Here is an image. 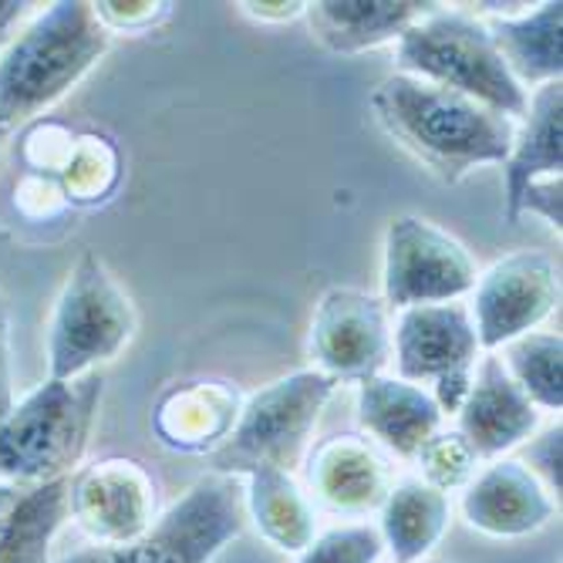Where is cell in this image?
<instances>
[{"label": "cell", "instance_id": "8fae6325", "mask_svg": "<svg viewBox=\"0 0 563 563\" xmlns=\"http://www.w3.org/2000/svg\"><path fill=\"white\" fill-rule=\"evenodd\" d=\"M479 351L473 314L459 300L405 307L391 334L395 368L408 385H435L445 375L473 372Z\"/></svg>", "mask_w": 563, "mask_h": 563}, {"label": "cell", "instance_id": "603a6c76", "mask_svg": "<svg viewBox=\"0 0 563 563\" xmlns=\"http://www.w3.org/2000/svg\"><path fill=\"white\" fill-rule=\"evenodd\" d=\"M503 368L517 388L547 412L563 408V341L560 334H540L530 331L517 341L503 344Z\"/></svg>", "mask_w": 563, "mask_h": 563}, {"label": "cell", "instance_id": "d6a6232c", "mask_svg": "<svg viewBox=\"0 0 563 563\" xmlns=\"http://www.w3.org/2000/svg\"><path fill=\"white\" fill-rule=\"evenodd\" d=\"M243 8L261 21H290L297 14H303L307 4H243Z\"/></svg>", "mask_w": 563, "mask_h": 563}, {"label": "cell", "instance_id": "83f0119b", "mask_svg": "<svg viewBox=\"0 0 563 563\" xmlns=\"http://www.w3.org/2000/svg\"><path fill=\"white\" fill-rule=\"evenodd\" d=\"M523 213H537L543 217L550 227H563V186H560V176L556 179H537L523 189L520 202H517V220Z\"/></svg>", "mask_w": 563, "mask_h": 563}, {"label": "cell", "instance_id": "1f68e13d", "mask_svg": "<svg viewBox=\"0 0 563 563\" xmlns=\"http://www.w3.org/2000/svg\"><path fill=\"white\" fill-rule=\"evenodd\" d=\"M34 8L37 4H27V0H0V55L14 41V27L24 24L34 14Z\"/></svg>", "mask_w": 563, "mask_h": 563}, {"label": "cell", "instance_id": "e0dca14e", "mask_svg": "<svg viewBox=\"0 0 563 563\" xmlns=\"http://www.w3.org/2000/svg\"><path fill=\"white\" fill-rule=\"evenodd\" d=\"M429 11H435V4L419 0H321L303 8L311 34L334 55H362L398 41Z\"/></svg>", "mask_w": 563, "mask_h": 563}, {"label": "cell", "instance_id": "484cf974", "mask_svg": "<svg viewBox=\"0 0 563 563\" xmlns=\"http://www.w3.org/2000/svg\"><path fill=\"white\" fill-rule=\"evenodd\" d=\"M119 176V156L115 148L106 139H85V145H78V152L68 163V176L65 186L68 192H75V199H101Z\"/></svg>", "mask_w": 563, "mask_h": 563}, {"label": "cell", "instance_id": "52a82bcc", "mask_svg": "<svg viewBox=\"0 0 563 563\" xmlns=\"http://www.w3.org/2000/svg\"><path fill=\"white\" fill-rule=\"evenodd\" d=\"M385 303H452L476 287V264L452 233L422 217H395L385 233Z\"/></svg>", "mask_w": 563, "mask_h": 563}, {"label": "cell", "instance_id": "5b68a950", "mask_svg": "<svg viewBox=\"0 0 563 563\" xmlns=\"http://www.w3.org/2000/svg\"><path fill=\"white\" fill-rule=\"evenodd\" d=\"M334 388L338 382L324 372H297L250 395L233 432L213 452V470L220 476H243L257 466L294 473Z\"/></svg>", "mask_w": 563, "mask_h": 563}, {"label": "cell", "instance_id": "d4e9b609", "mask_svg": "<svg viewBox=\"0 0 563 563\" xmlns=\"http://www.w3.org/2000/svg\"><path fill=\"white\" fill-rule=\"evenodd\" d=\"M385 553L382 533L372 523H347L318 533L297 556V563H378Z\"/></svg>", "mask_w": 563, "mask_h": 563}, {"label": "cell", "instance_id": "d590c367", "mask_svg": "<svg viewBox=\"0 0 563 563\" xmlns=\"http://www.w3.org/2000/svg\"><path fill=\"white\" fill-rule=\"evenodd\" d=\"M422 563H439V560H422Z\"/></svg>", "mask_w": 563, "mask_h": 563}, {"label": "cell", "instance_id": "9a60e30c", "mask_svg": "<svg viewBox=\"0 0 563 563\" xmlns=\"http://www.w3.org/2000/svg\"><path fill=\"white\" fill-rule=\"evenodd\" d=\"M240 408V391L227 382H186L159 398L152 429L176 452H217L233 432Z\"/></svg>", "mask_w": 563, "mask_h": 563}, {"label": "cell", "instance_id": "5bb4252c", "mask_svg": "<svg viewBox=\"0 0 563 563\" xmlns=\"http://www.w3.org/2000/svg\"><path fill=\"white\" fill-rule=\"evenodd\" d=\"M307 479H311L314 496L334 509V514L362 517L372 509H382L391 473L385 455L362 435H334L324 439L307 463Z\"/></svg>", "mask_w": 563, "mask_h": 563}, {"label": "cell", "instance_id": "7402d4cb", "mask_svg": "<svg viewBox=\"0 0 563 563\" xmlns=\"http://www.w3.org/2000/svg\"><path fill=\"white\" fill-rule=\"evenodd\" d=\"M68 479L21 489V499L14 503L8 530H4L0 563H55L51 547H55V537L62 533V527L71 520Z\"/></svg>", "mask_w": 563, "mask_h": 563}, {"label": "cell", "instance_id": "d6986e66", "mask_svg": "<svg viewBox=\"0 0 563 563\" xmlns=\"http://www.w3.org/2000/svg\"><path fill=\"white\" fill-rule=\"evenodd\" d=\"M452 506L449 496L435 486L408 476L391 483L382 503V543L391 553V563H422L439 547L449 530Z\"/></svg>", "mask_w": 563, "mask_h": 563}, {"label": "cell", "instance_id": "8992f818", "mask_svg": "<svg viewBox=\"0 0 563 563\" xmlns=\"http://www.w3.org/2000/svg\"><path fill=\"white\" fill-rule=\"evenodd\" d=\"M135 334V307L98 257L85 253L75 264L51 318L47 372L58 382L98 372L119 357Z\"/></svg>", "mask_w": 563, "mask_h": 563}, {"label": "cell", "instance_id": "9c48e42d", "mask_svg": "<svg viewBox=\"0 0 563 563\" xmlns=\"http://www.w3.org/2000/svg\"><path fill=\"white\" fill-rule=\"evenodd\" d=\"M473 328L479 347L496 351L530 334L560 303V277L547 253L520 250L493 264L473 287Z\"/></svg>", "mask_w": 563, "mask_h": 563}, {"label": "cell", "instance_id": "6da1fadb", "mask_svg": "<svg viewBox=\"0 0 563 563\" xmlns=\"http://www.w3.org/2000/svg\"><path fill=\"white\" fill-rule=\"evenodd\" d=\"M372 109L385 132L449 186L476 166H503L517 135L514 119L401 71L375 88Z\"/></svg>", "mask_w": 563, "mask_h": 563}, {"label": "cell", "instance_id": "7c38bea8", "mask_svg": "<svg viewBox=\"0 0 563 563\" xmlns=\"http://www.w3.org/2000/svg\"><path fill=\"white\" fill-rule=\"evenodd\" d=\"M455 419V432L473 445L476 459H503L537 432L540 408L509 378L499 354H486L473 368L470 395Z\"/></svg>", "mask_w": 563, "mask_h": 563}, {"label": "cell", "instance_id": "ac0fdd59", "mask_svg": "<svg viewBox=\"0 0 563 563\" xmlns=\"http://www.w3.org/2000/svg\"><path fill=\"white\" fill-rule=\"evenodd\" d=\"M563 169V85L547 81L527 98L523 129L503 163L506 173V220L517 223V202L537 179H556Z\"/></svg>", "mask_w": 563, "mask_h": 563}, {"label": "cell", "instance_id": "ffe728a7", "mask_svg": "<svg viewBox=\"0 0 563 563\" xmlns=\"http://www.w3.org/2000/svg\"><path fill=\"white\" fill-rule=\"evenodd\" d=\"M560 21H563V4L560 0H547L537 11L506 14L486 24L506 68L514 71L520 85L540 88L547 81H560L563 71Z\"/></svg>", "mask_w": 563, "mask_h": 563}, {"label": "cell", "instance_id": "30bf717a", "mask_svg": "<svg viewBox=\"0 0 563 563\" xmlns=\"http://www.w3.org/2000/svg\"><path fill=\"white\" fill-rule=\"evenodd\" d=\"M311 354L328 378L365 382L391 362L388 303L365 290H331L311 321Z\"/></svg>", "mask_w": 563, "mask_h": 563}, {"label": "cell", "instance_id": "2e32d148", "mask_svg": "<svg viewBox=\"0 0 563 563\" xmlns=\"http://www.w3.org/2000/svg\"><path fill=\"white\" fill-rule=\"evenodd\" d=\"M442 419L432 395L419 385L385 375L357 382V422L401 459H416L426 439L442 429Z\"/></svg>", "mask_w": 563, "mask_h": 563}, {"label": "cell", "instance_id": "836d02e7", "mask_svg": "<svg viewBox=\"0 0 563 563\" xmlns=\"http://www.w3.org/2000/svg\"><path fill=\"white\" fill-rule=\"evenodd\" d=\"M21 489H24V486L0 483V547H4V530H8V520H11L14 503L21 499Z\"/></svg>", "mask_w": 563, "mask_h": 563}, {"label": "cell", "instance_id": "44dd1931", "mask_svg": "<svg viewBox=\"0 0 563 563\" xmlns=\"http://www.w3.org/2000/svg\"><path fill=\"white\" fill-rule=\"evenodd\" d=\"M243 509L257 523L264 540H271L284 553H300L318 537V514L314 503L300 489L294 473L257 466L246 470Z\"/></svg>", "mask_w": 563, "mask_h": 563}, {"label": "cell", "instance_id": "f546056e", "mask_svg": "<svg viewBox=\"0 0 563 563\" xmlns=\"http://www.w3.org/2000/svg\"><path fill=\"white\" fill-rule=\"evenodd\" d=\"M14 405V372H11V318L8 303L0 297V419L11 412Z\"/></svg>", "mask_w": 563, "mask_h": 563}, {"label": "cell", "instance_id": "f1b7e54d", "mask_svg": "<svg viewBox=\"0 0 563 563\" xmlns=\"http://www.w3.org/2000/svg\"><path fill=\"white\" fill-rule=\"evenodd\" d=\"M169 4H112V0H106V4H95V14L98 21L106 24L109 31H142L148 24H156L159 18H166Z\"/></svg>", "mask_w": 563, "mask_h": 563}, {"label": "cell", "instance_id": "4fadbf2b", "mask_svg": "<svg viewBox=\"0 0 563 563\" xmlns=\"http://www.w3.org/2000/svg\"><path fill=\"white\" fill-rule=\"evenodd\" d=\"M463 517L473 530L496 540H520L543 530L553 517V496L517 463L493 459L463 489Z\"/></svg>", "mask_w": 563, "mask_h": 563}, {"label": "cell", "instance_id": "4316f807", "mask_svg": "<svg viewBox=\"0 0 563 563\" xmlns=\"http://www.w3.org/2000/svg\"><path fill=\"white\" fill-rule=\"evenodd\" d=\"M560 449H563V429L560 422L543 429L537 439H530L523 445V459L517 463L560 503V489H563V470H560Z\"/></svg>", "mask_w": 563, "mask_h": 563}, {"label": "cell", "instance_id": "7a4b0ae2", "mask_svg": "<svg viewBox=\"0 0 563 563\" xmlns=\"http://www.w3.org/2000/svg\"><path fill=\"white\" fill-rule=\"evenodd\" d=\"M109 51L95 4L62 0L41 11L0 55V129L11 132L55 106Z\"/></svg>", "mask_w": 563, "mask_h": 563}, {"label": "cell", "instance_id": "277c9868", "mask_svg": "<svg viewBox=\"0 0 563 563\" xmlns=\"http://www.w3.org/2000/svg\"><path fill=\"white\" fill-rule=\"evenodd\" d=\"M395 62L401 75L459 91L506 119L527 115V88L506 68L486 21L473 14L429 11L398 37Z\"/></svg>", "mask_w": 563, "mask_h": 563}, {"label": "cell", "instance_id": "ba28073f", "mask_svg": "<svg viewBox=\"0 0 563 563\" xmlns=\"http://www.w3.org/2000/svg\"><path fill=\"white\" fill-rule=\"evenodd\" d=\"M156 483L125 455L88 463L68 479V509L78 530L98 547L139 543L156 523Z\"/></svg>", "mask_w": 563, "mask_h": 563}, {"label": "cell", "instance_id": "4dcf8cb0", "mask_svg": "<svg viewBox=\"0 0 563 563\" xmlns=\"http://www.w3.org/2000/svg\"><path fill=\"white\" fill-rule=\"evenodd\" d=\"M470 385H473V372H455V375H445L435 382V391H432V401L439 405L442 416H455L459 408H463L466 395H470Z\"/></svg>", "mask_w": 563, "mask_h": 563}, {"label": "cell", "instance_id": "e575fe53", "mask_svg": "<svg viewBox=\"0 0 563 563\" xmlns=\"http://www.w3.org/2000/svg\"><path fill=\"white\" fill-rule=\"evenodd\" d=\"M4 135H8V132H4V129H0V142H4Z\"/></svg>", "mask_w": 563, "mask_h": 563}, {"label": "cell", "instance_id": "3957f363", "mask_svg": "<svg viewBox=\"0 0 563 563\" xmlns=\"http://www.w3.org/2000/svg\"><path fill=\"white\" fill-rule=\"evenodd\" d=\"M106 391L101 372L71 382L47 378L0 419V483L41 486L68 479L85 459Z\"/></svg>", "mask_w": 563, "mask_h": 563}, {"label": "cell", "instance_id": "cb8c5ba5", "mask_svg": "<svg viewBox=\"0 0 563 563\" xmlns=\"http://www.w3.org/2000/svg\"><path fill=\"white\" fill-rule=\"evenodd\" d=\"M416 463L422 470L419 479L449 496L452 489H466V483L476 476L479 459H476L473 445L455 429H439L435 435L426 439V445L416 455Z\"/></svg>", "mask_w": 563, "mask_h": 563}]
</instances>
